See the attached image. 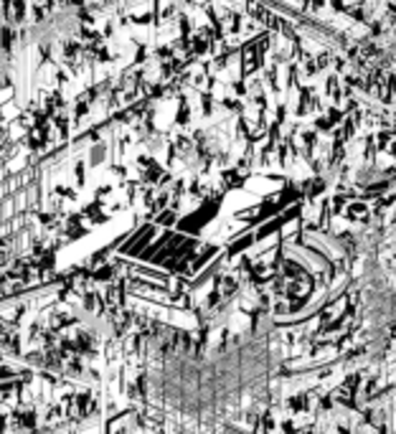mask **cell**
<instances>
[{
  "mask_svg": "<svg viewBox=\"0 0 396 434\" xmlns=\"http://www.w3.org/2000/svg\"><path fill=\"white\" fill-rule=\"evenodd\" d=\"M264 338L229 335L216 346L183 348L157 373V399L186 417L219 421L267 396L275 358Z\"/></svg>",
  "mask_w": 396,
  "mask_h": 434,
  "instance_id": "1",
  "label": "cell"
}]
</instances>
